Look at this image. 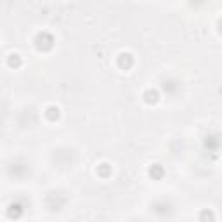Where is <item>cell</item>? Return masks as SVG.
Wrapping results in <instances>:
<instances>
[{
  "label": "cell",
  "instance_id": "obj_1",
  "mask_svg": "<svg viewBox=\"0 0 222 222\" xmlns=\"http://www.w3.org/2000/svg\"><path fill=\"white\" fill-rule=\"evenodd\" d=\"M37 45L40 47V49H49L50 45H52V37L47 33H42L37 37Z\"/></svg>",
  "mask_w": 222,
  "mask_h": 222
},
{
  "label": "cell",
  "instance_id": "obj_2",
  "mask_svg": "<svg viewBox=\"0 0 222 222\" xmlns=\"http://www.w3.org/2000/svg\"><path fill=\"white\" fill-rule=\"evenodd\" d=\"M118 64H120L121 68H125V70H127L128 66L132 64V56H130V54H121V56H120V59H118Z\"/></svg>",
  "mask_w": 222,
  "mask_h": 222
},
{
  "label": "cell",
  "instance_id": "obj_3",
  "mask_svg": "<svg viewBox=\"0 0 222 222\" xmlns=\"http://www.w3.org/2000/svg\"><path fill=\"white\" fill-rule=\"evenodd\" d=\"M23 212V208L19 207L18 203H12V205H9V210H7V214H9V217H19V214Z\"/></svg>",
  "mask_w": 222,
  "mask_h": 222
},
{
  "label": "cell",
  "instance_id": "obj_4",
  "mask_svg": "<svg viewBox=\"0 0 222 222\" xmlns=\"http://www.w3.org/2000/svg\"><path fill=\"white\" fill-rule=\"evenodd\" d=\"M144 97H146V102H156V99H158V92H156V90H147L146 94H144Z\"/></svg>",
  "mask_w": 222,
  "mask_h": 222
},
{
  "label": "cell",
  "instance_id": "obj_5",
  "mask_svg": "<svg viewBox=\"0 0 222 222\" xmlns=\"http://www.w3.org/2000/svg\"><path fill=\"white\" fill-rule=\"evenodd\" d=\"M47 116L50 118V120H54V118L59 116V109L54 108V106H50V108H47Z\"/></svg>",
  "mask_w": 222,
  "mask_h": 222
},
{
  "label": "cell",
  "instance_id": "obj_6",
  "mask_svg": "<svg viewBox=\"0 0 222 222\" xmlns=\"http://www.w3.org/2000/svg\"><path fill=\"white\" fill-rule=\"evenodd\" d=\"M21 64V57L18 56V54H12L11 57H9V66H19Z\"/></svg>",
  "mask_w": 222,
  "mask_h": 222
},
{
  "label": "cell",
  "instance_id": "obj_7",
  "mask_svg": "<svg viewBox=\"0 0 222 222\" xmlns=\"http://www.w3.org/2000/svg\"><path fill=\"white\" fill-rule=\"evenodd\" d=\"M149 173H151V175H153V177H160V175H162V173H163V168H162V167H160V165H154L153 168L149 170Z\"/></svg>",
  "mask_w": 222,
  "mask_h": 222
},
{
  "label": "cell",
  "instance_id": "obj_8",
  "mask_svg": "<svg viewBox=\"0 0 222 222\" xmlns=\"http://www.w3.org/2000/svg\"><path fill=\"white\" fill-rule=\"evenodd\" d=\"M99 170H101V173H102V175H106V173H108V172H109V168H108V165H101V167H99Z\"/></svg>",
  "mask_w": 222,
  "mask_h": 222
}]
</instances>
